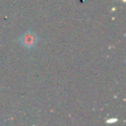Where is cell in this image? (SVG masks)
Instances as JSON below:
<instances>
[{
	"label": "cell",
	"instance_id": "7a4b0ae2",
	"mask_svg": "<svg viewBox=\"0 0 126 126\" xmlns=\"http://www.w3.org/2000/svg\"><path fill=\"white\" fill-rule=\"evenodd\" d=\"M116 120H117V119H112V120H107V122H108V123H109V122H115Z\"/></svg>",
	"mask_w": 126,
	"mask_h": 126
},
{
	"label": "cell",
	"instance_id": "6da1fadb",
	"mask_svg": "<svg viewBox=\"0 0 126 126\" xmlns=\"http://www.w3.org/2000/svg\"><path fill=\"white\" fill-rule=\"evenodd\" d=\"M20 41L25 47L32 48L37 42V36L32 32H27L22 35V37L20 38Z\"/></svg>",
	"mask_w": 126,
	"mask_h": 126
}]
</instances>
